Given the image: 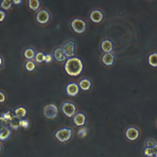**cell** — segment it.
<instances>
[{"instance_id": "cell-1", "label": "cell", "mask_w": 157, "mask_h": 157, "mask_svg": "<svg viewBox=\"0 0 157 157\" xmlns=\"http://www.w3.org/2000/svg\"><path fill=\"white\" fill-rule=\"evenodd\" d=\"M64 69L69 75L71 76H77L82 71L83 63L78 58L71 57L66 60Z\"/></svg>"}, {"instance_id": "cell-2", "label": "cell", "mask_w": 157, "mask_h": 157, "mask_svg": "<svg viewBox=\"0 0 157 157\" xmlns=\"http://www.w3.org/2000/svg\"><path fill=\"white\" fill-rule=\"evenodd\" d=\"M72 131L70 128H63L58 130L55 133L56 138L61 142L68 141L72 137Z\"/></svg>"}, {"instance_id": "cell-3", "label": "cell", "mask_w": 157, "mask_h": 157, "mask_svg": "<svg viewBox=\"0 0 157 157\" xmlns=\"http://www.w3.org/2000/svg\"><path fill=\"white\" fill-rule=\"evenodd\" d=\"M58 112L57 106L54 104H49L46 105L44 108V115L48 119L55 118Z\"/></svg>"}, {"instance_id": "cell-4", "label": "cell", "mask_w": 157, "mask_h": 157, "mask_svg": "<svg viewBox=\"0 0 157 157\" xmlns=\"http://www.w3.org/2000/svg\"><path fill=\"white\" fill-rule=\"evenodd\" d=\"M71 26L74 31L78 33H82L86 29V23L81 18H74L71 21Z\"/></svg>"}, {"instance_id": "cell-5", "label": "cell", "mask_w": 157, "mask_h": 157, "mask_svg": "<svg viewBox=\"0 0 157 157\" xmlns=\"http://www.w3.org/2000/svg\"><path fill=\"white\" fill-rule=\"evenodd\" d=\"M63 112L68 117H72L74 116L76 112L75 105L69 101L64 102L61 107Z\"/></svg>"}, {"instance_id": "cell-6", "label": "cell", "mask_w": 157, "mask_h": 157, "mask_svg": "<svg viewBox=\"0 0 157 157\" xmlns=\"http://www.w3.org/2000/svg\"><path fill=\"white\" fill-rule=\"evenodd\" d=\"M62 49L66 57L73 56L75 50V42L72 40L67 41L64 44Z\"/></svg>"}, {"instance_id": "cell-7", "label": "cell", "mask_w": 157, "mask_h": 157, "mask_svg": "<svg viewBox=\"0 0 157 157\" xmlns=\"http://www.w3.org/2000/svg\"><path fill=\"white\" fill-rule=\"evenodd\" d=\"M139 131L137 128L134 126H131L127 128L125 134L128 139L130 140H135L139 136Z\"/></svg>"}, {"instance_id": "cell-8", "label": "cell", "mask_w": 157, "mask_h": 157, "mask_svg": "<svg viewBox=\"0 0 157 157\" xmlns=\"http://www.w3.org/2000/svg\"><path fill=\"white\" fill-rule=\"evenodd\" d=\"M37 21L42 24L47 23L50 19V13L49 12L44 9L40 10L37 12L36 16Z\"/></svg>"}, {"instance_id": "cell-9", "label": "cell", "mask_w": 157, "mask_h": 157, "mask_svg": "<svg viewBox=\"0 0 157 157\" xmlns=\"http://www.w3.org/2000/svg\"><path fill=\"white\" fill-rule=\"evenodd\" d=\"M67 93L72 96H75L79 91V87L75 82H71L67 84L66 88Z\"/></svg>"}, {"instance_id": "cell-10", "label": "cell", "mask_w": 157, "mask_h": 157, "mask_svg": "<svg viewBox=\"0 0 157 157\" xmlns=\"http://www.w3.org/2000/svg\"><path fill=\"white\" fill-rule=\"evenodd\" d=\"M73 121L75 125H77L78 126H83V124H85V123L86 122L85 115L81 112L77 113L74 116Z\"/></svg>"}, {"instance_id": "cell-11", "label": "cell", "mask_w": 157, "mask_h": 157, "mask_svg": "<svg viewBox=\"0 0 157 157\" xmlns=\"http://www.w3.org/2000/svg\"><path fill=\"white\" fill-rule=\"evenodd\" d=\"M90 19L96 23L100 22L103 18V13L101 10H93L91 12L90 15Z\"/></svg>"}, {"instance_id": "cell-12", "label": "cell", "mask_w": 157, "mask_h": 157, "mask_svg": "<svg viewBox=\"0 0 157 157\" xmlns=\"http://www.w3.org/2000/svg\"><path fill=\"white\" fill-rule=\"evenodd\" d=\"M102 61L104 64L110 66L113 63L114 55L111 52L105 53L102 57Z\"/></svg>"}, {"instance_id": "cell-13", "label": "cell", "mask_w": 157, "mask_h": 157, "mask_svg": "<svg viewBox=\"0 0 157 157\" xmlns=\"http://www.w3.org/2000/svg\"><path fill=\"white\" fill-rule=\"evenodd\" d=\"M53 55L55 58L58 61H63L66 59V58L62 48L61 47H58L54 50Z\"/></svg>"}, {"instance_id": "cell-14", "label": "cell", "mask_w": 157, "mask_h": 157, "mask_svg": "<svg viewBox=\"0 0 157 157\" xmlns=\"http://www.w3.org/2000/svg\"><path fill=\"white\" fill-rule=\"evenodd\" d=\"M12 134V130L10 128L6 126L3 130L0 132V140H6L10 138Z\"/></svg>"}, {"instance_id": "cell-15", "label": "cell", "mask_w": 157, "mask_h": 157, "mask_svg": "<svg viewBox=\"0 0 157 157\" xmlns=\"http://www.w3.org/2000/svg\"><path fill=\"white\" fill-rule=\"evenodd\" d=\"M26 113H27V110L26 109V108H25L24 107H22V106L16 108L14 111L15 116L20 120H21V119H22V118L25 117V115H26Z\"/></svg>"}, {"instance_id": "cell-16", "label": "cell", "mask_w": 157, "mask_h": 157, "mask_svg": "<svg viewBox=\"0 0 157 157\" xmlns=\"http://www.w3.org/2000/svg\"><path fill=\"white\" fill-rule=\"evenodd\" d=\"M101 48L105 53L110 52L113 48L112 42L109 40H104L101 43Z\"/></svg>"}, {"instance_id": "cell-17", "label": "cell", "mask_w": 157, "mask_h": 157, "mask_svg": "<svg viewBox=\"0 0 157 157\" xmlns=\"http://www.w3.org/2000/svg\"><path fill=\"white\" fill-rule=\"evenodd\" d=\"M91 82L87 78H83L79 82V86L83 90H88L91 87Z\"/></svg>"}, {"instance_id": "cell-18", "label": "cell", "mask_w": 157, "mask_h": 157, "mask_svg": "<svg viewBox=\"0 0 157 157\" xmlns=\"http://www.w3.org/2000/svg\"><path fill=\"white\" fill-rule=\"evenodd\" d=\"M19 121H20V119L17 118L15 116H14L10 121H8V124L10 128L14 129H17L20 128Z\"/></svg>"}, {"instance_id": "cell-19", "label": "cell", "mask_w": 157, "mask_h": 157, "mask_svg": "<svg viewBox=\"0 0 157 157\" xmlns=\"http://www.w3.org/2000/svg\"><path fill=\"white\" fill-rule=\"evenodd\" d=\"M36 53H35V51L31 48H26L24 51V56L26 58L28 59L29 60H31V59H33V58L35 57Z\"/></svg>"}, {"instance_id": "cell-20", "label": "cell", "mask_w": 157, "mask_h": 157, "mask_svg": "<svg viewBox=\"0 0 157 157\" xmlns=\"http://www.w3.org/2000/svg\"><path fill=\"white\" fill-rule=\"evenodd\" d=\"M148 63L151 66L157 67V53H153L149 55Z\"/></svg>"}, {"instance_id": "cell-21", "label": "cell", "mask_w": 157, "mask_h": 157, "mask_svg": "<svg viewBox=\"0 0 157 157\" xmlns=\"http://www.w3.org/2000/svg\"><path fill=\"white\" fill-rule=\"evenodd\" d=\"M40 4V1L38 0H29L28 1L29 7L34 10H37L39 7Z\"/></svg>"}, {"instance_id": "cell-22", "label": "cell", "mask_w": 157, "mask_h": 157, "mask_svg": "<svg viewBox=\"0 0 157 157\" xmlns=\"http://www.w3.org/2000/svg\"><path fill=\"white\" fill-rule=\"evenodd\" d=\"M14 116H15L14 113H12L11 111H10V110L7 111V112H4V113H2L1 115V117L4 120H6V121H7V123H8V121H10Z\"/></svg>"}, {"instance_id": "cell-23", "label": "cell", "mask_w": 157, "mask_h": 157, "mask_svg": "<svg viewBox=\"0 0 157 157\" xmlns=\"http://www.w3.org/2000/svg\"><path fill=\"white\" fill-rule=\"evenodd\" d=\"M25 66L27 71H32L34 70L36 68V63L32 60H28L26 62Z\"/></svg>"}, {"instance_id": "cell-24", "label": "cell", "mask_w": 157, "mask_h": 157, "mask_svg": "<svg viewBox=\"0 0 157 157\" xmlns=\"http://www.w3.org/2000/svg\"><path fill=\"white\" fill-rule=\"evenodd\" d=\"M88 132V129L86 127H82L78 129L77 132V134L79 137L84 138L87 136Z\"/></svg>"}, {"instance_id": "cell-25", "label": "cell", "mask_w": 157, "mask_h": 157, "mask_svg": "<svg viewBox=\"0 0 157 157\" xmlns=\"http://www.w3.org/2000/svg\"><path fill=\"white\" fill-rule=\"evenodd\" d=\"M12 3V1L10 0H2L1 2V6L4 9L8 10L11 7Z\"/></svg>"}, {"instance_id": "cell-26", "label": "cell", "mask_w": 157, "mask_h": 157, "mask_svg": "<svg viewBox=\"0 0 157 157\" xmlns=\"http://www.w3.org/2000/svg\"><path fill=\"white\" fill-rule=\"evenodd\" d=\"M45 54L42 52H39L36 53L35 59L38 63H42L44 61L45 59Z\"/></svg>"}, {"instance_id": "cell-27", "label": "cell", "mask_w": 157, "mask_h": 157, "mask_svg": "<svg viewBox=\"0 0 157 157\" xmlns=\"http://www.w3.org/2000/svg\"><path fill=\"white\" fill-rule=\"evenodd\" d=\"M144 154L145 155V156H146L147 157H153V156H154V154H153L152 148L145 147L144 150Z\"/></svg>"}, {"instance_id": "cell-28", "label": "cell", "mask_w": 157, "mask_h": 157, "mask_svg": "<svg viewBox=\"0 0 157 157\" xmlns=\"http://www.w3.org/2000/svg\"><path fill=\"white\" fill-rule=\"evenodd\" d=\"M156 144V142H155V140L152 139H148L146 140L145 145L146 147H148V148H153V146Z\"/></svg>"}, {"instance_id": "cell-29", "label": "cell", "mask_w": 157, "mask_h": 157, "mask_svg": "<svg viewBox=\"0 0 157 157\" xmlns=\"http://www.w3.org/2000/svg\"><path fill=\"white\" fill-rule=\"evenodd\" d=\"M19 124H20V127H23L24 128H26L29 126V121L27 119H21L19 121Z\"/></svg>"}, {"instance_id": "cell-30", "label": "cell", "mask_w": 157, "mask_h": 157, "mask_svg": "<svg viewBox=\"0 0 157 157\" xmlns=\"http://www.w3.org/2000/svg\"><path fill=\"white\" fill-rule=\"evenodd\" d=\"M8 124L7 121L4 120L1 116H0V132L3 130Z\"/></svg>"}, {"instance_id": "cell-31", "label": "cell", "mask_w": 157, "mask_h": 157, "mask_svg": "<svg viewBox=\"0 0 157 157\" xmlns=\"http://www.w3.org/2000/svg\"><path fill=\"white\" fill-rule=\"evenodd\" d=\"M52 61V56L50 54H46L45 55L44 61L45 63H50Z\"/></svg>"}, {"instance_id": "cell-32", "label": "cell", "mask_w": 157, "mask_h": 157, "mask_svg": "<svg viewBox=\"0 0 157 157\" xmlns=\"http://www.w3.org/2000/svg\"><path fill=\"white\" fill-rule=\"evenodd\" d=\"M6 18V13L4 11L0 10V21H3Z\"/></svg>"}, {"instance_id": "cell-33", "label": "cell", "mask_w": 157, "mask_h": 157, "mask_svg": "<svg viewBox=\"0 0 157 157\" xmlns=\"http://www.w3.org/2000/svg\"><path fill=\"white\" fill-rule=\"evenodd\" d=\"M6 100V96L4 93L2 91H0V102H3Z\"/></svg>"}, {"instance_id": "cell-34", "label": "cell", "mask_w": 157, "mask_h": 157, "mask_svg": "<svg viewBox=\"0 0 157 157\" xmlns=\"http://www.w3.org/2000/svg\"><path fill=\"white\" fill-rule=\"evenodd\" d=\"M152 150H153V151L154 156L157 157V143L153 146V147L152 148Z\"/></svg>"}, {"instance_id": "cell-35", "label": "cell", "mask_w": 157, "mask_h": 157, "mask_svg": "<svg viewBox=\"0 0 157 157\" xmlns=\"http://www.w3.org/2000/svg\"><path fill=\"white\" fill-rule=\"evenodd\" d=\"M4 64V58H2V56L1 55H0V70L2 68V67L3 66Z\"/></svg>"}, {"instance_id": "cell-36", "label": "cell", "mask_w": 157, "mask_h": 157, "mask_svg": "<svg viewBox=\"0 0 157 157\" xmlns=\"http://www.w3.org/2000/svg\"><path fill=\"white\" fill-rule=\"evenodd\" d=\"M21 2H22L21 0H13V1H12V2H13V4H17V5L20 4Z\"/></svg>"}, {"instance_id": "cell-37", "label": "cell", "mask_w": 157, "mask_h": 157, "mask_svg": "<svg viewBox=\"0 0 157 157\" xmlns=\"http://www.w3.org/2000/svg\"><path fill=\"white\" fill-rule=\"evenodd\" d=\"M1 145H0V153H1Z\"/></svg>"}, {"instance_id": "cell-38", "label": "cell", "mask_w": 157, "mask_h": 157, "mask_svg": "<svg viewBox=\"0 0 157 157\" xmlns=\"http://www.w3.org/2000/svg\"><path fill=\"white\" fill-rule=\"evenodd\" d=\"M156 124H157V123H156Z\"/></svg>"}]
</instances>
